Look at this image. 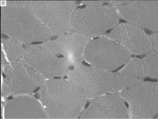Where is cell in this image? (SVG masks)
<instances>
[{
    "instance_id": "d6986e66",
    "label": "cell",
    "mask_w": 158,
    "mask_h": 119,
    "mask_svg": "<svg viewBox=\"0 0 158 119\" xmlns=\"http://www.w3.org/2000/svg\"><path fill=\"white\" fill-rule=\"evenodd\" d=\"M81 3L84 5L98 6L106 4L109 2L106 1H83Z\"/></svg>"
},
{
    "instance_id": "ac0fdd59",
    "label": "cell",
    "mask_w": 158,
    "mask_h": 119,
    "mask_svg": "<svg viewBox=\"0 0 158 119\" xmlns=\"http://www.w3.org/2000/svg\"><path fill=\"white\" fill-rule=\"evenodd\" d=\"M152 51H158V32H153L151 34Z\"/></svg>"
},
{
    "instance_id": "e0dca14e",
    "label": "cell",
    "mask_w": 158,
    "mask_h": 119,
    "mask_svg": "<svg viewBox=\"0 0 158 119\" xmlns=\"http://www.w3.org/2000/svg\"><path fill=\"white\" fill-rule=\"evenodd\" d=\"M141 59L145 78L157 80L158 77V55L156 51H152Z\"/></svg>"
},
{
    "instance_id": "9c48e42d",
    "label": "cell",
    "mask_w": 158,
    "mask_h": 119,
    "mask_svg": "<svg viewBox=\"0 0 158 119\" xmlns=\"http://www.w3.org/2000/svg\"><path fill=\"white\" fill-rule=\"evenodd\" d=\"M131 56L118 44L102 36L91 40L84 60L91 66L114 72L125 64Z\"/></svg>"
},
{
    "instance_id": "5bb4252c",
    "label": "cell",
    "mask_w": 158,
    "mask_h": 119,
    "mask_svg": "<svg viewBox=\"0 0 158 119\" xmlns=\"http://www.w3.org/2000/svg\"><path fill=\"white\" fill-rule=\"evenodd\" d=\"M6 119H48L39 99L27 95L11 99L4 108Z\"/></svg>"
},
{
    "instance_id": "30bf717a",
    "label": "cell",
    "mask_w": 158,
    "mask_h": 119,
    "mask_svg": "<svg viewBox=\"0 0 158 119\" xmlns=\"http://www.w3.org/2000/svg\"><path fill=\"white\" fill-rule=\"evenodd\" d=\"M103 36L118 44L131 55L141 56L152 51L151 35L133 24L118 23Z\"/></svg>"
},
{
    "instance_id": "52a82bcc",
    "label": "cell",
    "mask_w": 158,
    "mask_h": 119,
    "mask_svg": "<svg viewBox=\"0 0 158 119\" xmlns=\"http://www.w3.org/2000/svg\"><path fill=\"white\" fill-rule=\"evenodd\" d=\"M118 93L128 105L129 118L152 119L157 116V82L143 80Z\"/></svg>"
},
{
    "instance_id": "ffe728a7",
    "label": "cell",
    "mask_w": 158,
    "mask_h": 119,
    "mask_svg": "<svg viewBox=\"0 0 158 119\" xmlns=\"http://www.w3.org/2000/svg\"><path fill=\"white\" fill-rule=\"evenodd\" d=\"M7 63L3 51H2L1 54V65L2 67L4 66L5 65L7 64Z\"/></svg>"
},
{
    "instance_id": "3957f363",
    "label": "cell",
    "mask_w": 158,
    "mask_h": 119,
    "mask_svg": "<svg viewBox=\"0 0 158 119\" xmlns=\"http://www.w3.org/2000/svg\"><path fill=\"white\" fill-rule=\"evenodd\" d=\"M66 78L77 87L88 101L121 90L115 72L85 64L83 62L73 65Z\"/></svg>"
},
{
    "instance_id": "7a4b0ae2",
    "label": "cell",
    "mask_w": 158,
    "mask_h": 119,
    "mask_svg": "<svg viewBox=\"0 0 158 119\" xmlns=\"http://www.w3.org/2000/svg\"><path fill=\"white\" fill-rule=\"evenodd\" d=\"M2 34L24 45L47 42L53 37L47 28L28 10L6 4L1 7Z\"/></svg>"
},
{
    "instance_id": "5b68a950",
    "label": "cell",
    "mask_w": 158,
    "mask_h": 119,
    "mask_svg": "<svg viewBox=\"0 0 158 119\" xmlns=\"http://www.w3.org/2000/svg\"><path fill=\"white\" fill-rule=\"evenodd\" d=\"M119 22L117 10L109 2L103 5L78 7L73 15L71 26L73 31L92 39L105 34Z\"/></svg>"
},
{
    "instance_id": "8992f818",
    "label": "cell",
    "mask_w": 158,
    "mask_h": 119,
    "mask_svg": "<svg viewBox=\"0 0 158 119\" xmlns=\"http://www.w3.org/2000/svg\"><path fill=\"white\" fill-rule=\"evenodd\" d=\"M2 68L3 79L1 94L3 97L37 92L46 80L23 60L8 63Z\"/></svg>"
},
{
    "instance_id": "8fae6325",
    "label": "cell",
    "mask_w": 158,
    "mask_h": 119,
    "mask_svg": "<svg viewBox=\"0 0 158 119\" xmlns=\"http://www.w3.org/2000/svg\"><path fill=\"white\" fill-rule=\"evenodd\" d=\"M115 7L118 15L127 23L158 32V1H124Z\"/></svg>"
},
{
    "instance_id": "9a60e30c",
    "label": "cell",
    "mask_w": 158,
    "mask_h": 119,
    "mask_svg": "<svg viewBox=\"0 0 158 119\" xmlns=\"http://www.w3.org/2000/svg\"><path fill=\"white\" fill-rule=\"evenodd\" d=\"M115 73L119 81L120 91L144 80L145 78L141 59L136 57H131Z\"/></svg>"
},
{
    "instance_id": "7c38bea8",
    "label": "cell",
    "mask_w": 158,
    "mask_h": 119,
    "mask_svg": "<svg viewBox=\"0 0 158 119\" xmlns=\"http://www.w3.org/2000/svg\"><path fill=\"white\" fill-rule=\"evenodd\" d=\"M81 119L129 118L126 103L118 92L106 94L90 100Z\"/></svg>"
},
{
    "instance_id": "277c9868",
    "label": "cell",
    "mask_w": 158,
    "mask_h": 119,
    "mask_svg": "<svg viewBox=\"0 0 158 119\" xmlns=\"http://www.w3.org/2000/svg\"><path fill=\"white\" fill-rule=\"evenodd\" d=\"M16 4L25 8L46 27L53 36L72 31L71 21L78 7L72 1H16Z\"/></svg>"
},
{
    "instance_id": "ba28073f",
    "label": "cell",
    "mask_w": 158,
    "mask_h": 119,
    "mask_svg": "<svg viewBox=\"0 0 158 119\" xmlns=\"http://www.w3.org/2000/svg\"><path fill=\"white\" fill-rule=\"evenodd\" d=\"M23 60L45 80L65 78L73 65L45 43L25 45Z\"/></svg>"
},
{
    "instance_id": "4fadbf2b",
    "label": "cell",
    "mask_w": 158,
    "mask_h": 119,
    "mask_svg": "<svg viewBox=\"0 0 158 119\" xmlns=\"http://www.w3.org/2000/svg\"><path fill=\"white\" fill-rule=\"evenodd\" d=\"M92 39L83 34L72 31L53 37L45 43L57 54L74 65L84 60L87 48Z\"/></svg>"
},
{
    "instance_id": "6da1fadb",
    "label": "cell",
    "mask_w": 158,
    "mask_h": 119,
    "mask_svg": "<svg viewBox=\"0 0 158 119\" xmlns=\"http://www.w3.org/2000/svg\"><path fill=\"white\" fill-rule=\"evenodd\" d=\"M36 97L48 119L80 118L88 101L66 77L45 80L37 91Z\"/></svg>"
},
{
    "instance_id": "2e32d148",
    "label": "cell",
    "mask_w": 158,
    "mask_h": 119,
    "mask_svg": "<svg viewBox=\"0 0 158 119\" xmlns=\"http://www.w3.org/2000/svg\"><path fill=\"white\" fill-rule=\"evenodd\" d=\"M2 43L10 63L23 60L25 45L17 40L2 34Z\"/></svg>"
}]
</instances>
